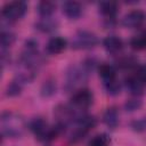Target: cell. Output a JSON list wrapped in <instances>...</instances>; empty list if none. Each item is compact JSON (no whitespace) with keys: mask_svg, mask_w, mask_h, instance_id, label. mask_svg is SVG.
Segmentation results:
<instances>
[{"mask_svg":"<svg viewBox=\"0 0 146 146\" xmlns=\"http://www.w3.org/2000/svg\"><path fill=\"white\" fill-rule=\"evenodd\" d=\"M1 135L3 138H18L22 136L23 131H24V120L13 113V112H2L1 114Z\"/></svg>","mask_w":146,"mask_h":146,"instance_id":"cell-1","label":"cell"},{"mask_svg":"<svg viewBox=\"0 0 146 146\" xmlns=\"http://www.w3.org/2000/svg\"><path fill=\"white\" fill-rule=\"evenodd\" d=\"M89 73L81 66H76V65H71L68 66V68L66 70L65 73V90L68 91H73L75 90L81 83H83L87 78H88Z\"/></svg>","mask_w":146,"mask_h":146,"instance_id":"cell-2","label":"cell"},{"mask_svg":"<svg viewBox=\"0 0 146 146\" xmlns=\"http://www.w3.org/2000/svg\"><path fill=\"white\" fill-rule=\"evenodd\" d=\"M27 10V5L24 1L7 2L1 9V17L7 22H15L21 19Z\"/></svg>","mask_w":146,"mask_h":146,"instance_id":"cell-3","label":"cell"},{"mask_svg":"<svg viewBox=\"0 0 146 146\" xmlns=\"http://www.w3.org/2000/svg\"><path fill=\"white\" fill-rule=\"evenodd\" d=\"M98 43L97 35L87 30H80L75 33L73 40H72V48L75 50L81 49H91Z\"/></svg>","mask_w":146,"mask_h":146,"instance_id":"cell-4","label":"cell"},{"mask_svg":"<svg viewBox=\"0 0 146 146\" xmlns=\"http://www.w3.org/2000/svg\"><path fill=\"white\" fill-rule=\"evenodd\" d=\"M82 111H78L75 110L72 105H66V104H59L55 107L54 110V115L57 120V123L67 127L68 123L71 122H75V120L78 119L79 114Z\"/></svg>","mask_w":146,"mask_h":146,"instance_id":"cell-5","label":"cell"},{"mask_svg":"<svg viewBox=\"0 0 146 146\" xmlns=\"http://www.w3.org/2000/svg\"><path fill=\"white\" fill-rule=\"evenodd\" d=\"M92 103H94V95L91 90L86 88L76 90L71 98V105L78 111L87 110L92 105Z\"/></svg>","mask_w":146,"mask_h":146,"instance_id":"cell-6","label":"cell"},{"mask_svg":"<svg viewBox=\"0 0 146 146\" xmlns=\"http://www.w3.org/2000/svg\"><path fill=\"white\" fill-rule=\"evenodd\" d=\"M145 21V13L140 9H133L127 13L122 18V25L128 29L139 27Z\"/></svg>","mask_w":146,"mask_h":146,"instance_id":"cell-7","label":"cell"},{"mask_svg":"<svg viewBox=\"0 0 146 146\" xmlns=\"http://www.w3.org/2000/svg\"><path fill=\"white\" fill-rule=\"evenodd\" d=\"M82 5L78 1H65L62 6L63 14L70 19H76L82 15Z\"/></svg>","mask_w":146,"mask_h":146,"instance_id":"cell-8","label":"cell"},{"mask_svg":"<svg viewBox=\"0 0 146 146\" xmlns=\"http://www.w3.org/2000/svg\"><path fill=\"white\" fill-rule=\"evenodd\" d=\"M67 41L62 36H52L46 44V50L50 55H58L66 49Z\"/></svg>","mask_w":146,"mask_h":146,"instance_id":"cell-9","label":"cell"},{"mask_svg":"<svg viewBox=\"0 0 146 146\" xmlns=\"http://www.w3.org/2000/svg\"><path fill=\"white\" fill-rule=\"evenodd\" d=\"M103 47L110 54H117L123 48V41L117 35H107L103 40Z\"/></svg>","mask_w":146,"mask_h":146,"instance_id":"cell-10","label":"cell"},{"mask_svg":"<svg viewBox=\"0 0 146 146\" xmlns=\"http://www.w3.org/2000/svg\"><path fill=\"white\" fill-rule=\"evenodd\" d=\"M125 83V88L132 95V96H140L143 94V89H144V83L140 82L135 75L129 76L125 79L124 81Z\"/></svg>","mask_w":146,"mask_h":146,"instance_id":"cell-11","label":"cell"},{"mask_svg":"<svg viewBox=\"0 0 146 146\" xmlns=\"http://www.w3.org/2000/svg\"><path fill=\"white\" fill-rule=\"evenodd\" d=\"M117 3L114 1H103L99 3V13L107 19H113L117 14Z\"/></svg>","mask_w":146,"mask_h":146,"instance_id":"cell-12","label":"cell"},{"mask_svg":"<svg viewBox=\"0 0 146 146\" xmlns=\"http://www.w3.org/2000/svg\"><path fill=\"white\" fill-rule=\"evenodd\" d=\"M57 26H58V22L51 17H41V19H39L35 23V29L43 33L51 32L56 30Z\"/></svg>","mask_w":146,"mask_h":146,"instance_id":"cell-13","label":"cell"},{"mask_svg":"<svg viewBox=\"0 0 146 146\" xmlns=\"http://www.w3.org/2000/svg\"><path fill=\"white\" fill-rule=\"evenodd\" d=\"M103 121L110 129H115L119 125V112L115 107H108L103 114Z\"/></svg>","mask_w":146,"mask_h":146,"instance_id":"cell-14","label":"cell"},{"mask_svg":"<svg viewBox=\"0 0 146 146\" xmlns=\"http://www.w3.org/2000/svg\"><path fill=\"white\" fill-rule=\"evenodd\" d=\"M98 73H99V76L102 78L103 82H107V81H111L113 79H116V71H115V67L108 63H102L99 64L98 66Z\"/></svg>","mask_w":146,"mask_h":146,"instance_id":"cell-15","label":"cell"},{"mask_svg":"<svg viewBox=\"0 0 146 146\" xmlns=\"http://www.w3.org/2000/svg\"><path fill=\"white\" fill-rule=\"evenodd\" d=\"M38 14L41 17H51V15L55 13L56 10V3L52 1H40L38 3Z\"/></svg>","mask_w":146,"mask_h":146,"instance_id":"cell-16","label":"cell"},{"mask_svg":"<svg viewBox=\"0 0 146 146\" xmlns=\"http://www.w3.org/2000/svg\"><path fill=\"white\" fill-rule=\"evenodd\" d=\"M15 42V34L9 30H1L0 33V46L1 50H9L10 46Z\"/></svg>","mask_w":146,"mask_h":146,"instance_id":"cell-17","label":"cell"},{"mask_svg":"<svg viewBox=\"0 0 146 146\" xmlns=\"http://www.w3.org/2000/svg\"><path fill=\"white\" fill-rule=\"evenodd\" d=\"M24 82L22 80H19L18 78H15L6 88V96L8 97H15L18 96L24 87Z\"/></svg>","mask_w":146,"mask_h":146,"instance_id":"cell-18","label":"cell"},{"mask_svg":"<svg viewBox=\"0 0 146 146\" xmlns=\"http://www.w3.org/2000/svg\"><path fill=\"white\" fill-rule=\"evenodd\" d=\"M56 90H57L56 81L54 79H47L42 83V86H41L40 94H41L42 97L48 98V97H51L52 95H55L56 94Z\"/></svg>","mask_w":146,"mask_h":146,"instance_id":"cell-19","label":"cell"},{"mask_svg":"<svg viewBox=\"0 0 146 146\" xmlns=\"http://www.w3.org/2000/svg\"><path fill=\"white\" fill-rule=\"evenodd\" d=\"M130 47L135 50H144L146 49V33L136 34L130 39Z\"/></svg>","mask_w":146,"mask_h":146,"instance_id":"cell-20","label":"cell"},{"mask_svg":"<svg viewBox=\"0 0 146 146\" xmlns=\"http://www.w3.org/2000/svg\"><path fill=\"white\" fill-rule=\"evenodd\" d=\"M104 88H105V91L107 92V95H110V96H116V95L120 94L121 83L116 79H113L111 81L104 82Z\"/></svg>","mask_w":146,"mask_h":146,"instance_id":"cell-21","label":"cell"},{"mask_svg":"<svg viewBox=\"0 0 146 146\" xmlns=\"http://www.w3.org/2000/svg\"><path fill=\"white\" fill-rule=\"evenodd\" d=\"M110 137L106 133H98L95 135L89 140V146H110Z\"/></svg>","mask_w":146,"mask_h":146,"instance_id":"cell-22","label":"cell"},{"mask_svg":"<svg viewBox=\"0 0 146 146\" xmlns=\"http://www.w3.org/2000/svg\"><path fill=\"white\" fill-rule=\"evenodd\" d=\"M136 58L131 55H123L116 59V66L120 68H129L131 66L136 65Z\"/></svg>","mask_w":146,"mask_h":146,"instance_id":"cell-23","label":"cell"},{"mask_svg":"<svg viewBox=\"0 0 146 146\" xmlns=\"http://www.w3.org/2000/svg\"><path fill=\"white\" fill-rule=\"evenodd\" d=\"M141 105H143L141 99L138 96H133L132 98L127 99V102L124 103V110L127 112H133V111L139 110L141 107Z\"/></svg>","mask_w":146,"mask_h":146,"instance_id":"cell-24","label":"cell"},{"mask_svg":"<svg viewBox=\"0 0 146 146\" xmlns=\"http://www.w3.org/2000/svg\"><path fill=\"white\" fill-rule=\"evenodd\" d=\"M135 76H136L140 82H143V83L145 84V83H146V65H139V66H137Z\"/></svg>","mask_w":146,"mask_h":146,"instance_id":"cell-25","label":"cell"},{"mask_svg":"<svg viewBox=\"0 0 146 146\" xmlns=\"http://www.w3.org/2000/svg\"><path fill=\"white\" fill-rule=\"evenodd\" d=\"M132 128L137 131H143L146 129V119H140L132 123Z\"/></svg>","mask_w":146,"mask_h":146,"instance_id":"cell-26","label":"cell"}]
</instances>
